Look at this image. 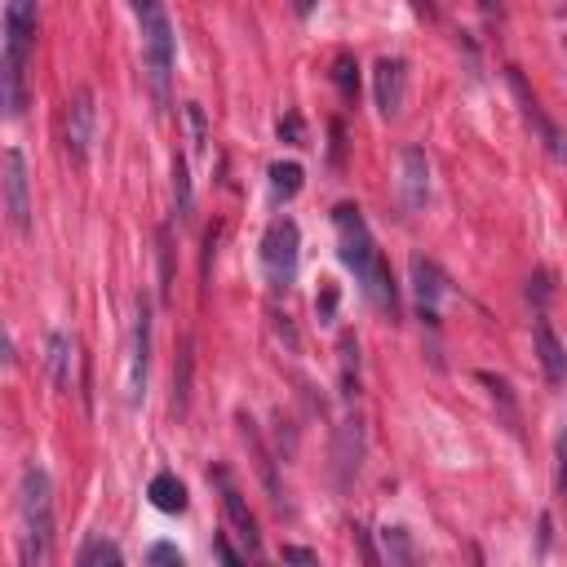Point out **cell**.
<instances>
[{"label":"cell","instance_id":"1","mask_svg":"<svg viewBox=\"0 0 567 567\" xmlns=\"http://www.w3.org/2000/svg\"><path fill=\"white\" fill-rule=\"evenodd\" d=\"M18 510H23V563L45 567L49 554H54V483L40 466L23 470Z\"/></svg>","mask_w":567,"mask_h":567},{"label":"cell","instance_id":"2","mask_svg":"<svg viewBox=\"0 0 567 567\" xmlns=\"http://www.w3.org/2000/svg\"><path fill=\"white\" fill-rule=\"evenodd\" d=\"M36 27H40L36 0H5V111L9 116H23L27 107L23 76L36 45Z\"/></svg>","mask_w":567,"mask_h":567},{"label":"cell","instance_id":"3","mask_svg":"<svg viewBox=\"0 0 567 567\" xmlns=\"http://www.w3.org/2000/svg\"><path fill=\"white\" fill-rule=\"evenodd\" d=\"M142 27V54H147V76L156 85V98L169 102V76H173V23L164 0H129Z\"/></svg>","mask_w":567,"mask_h":567},{"label":"cell","instance_id":"4","mask_svg":"<svg viewBox=\"0 0 567 567\" xmlns=\"http://www.w3.org/2000/svg\"><path fill=\"white\" fill-rule=\"evenodd\" d=\"M333 231H337V253H342V262L355 271V280L364 284L368 275H373L381 253H377L373 235H368V222H364V213H359V204H337L333 209Z\"/></svg>","mask_w":567,"mask_h":567},{"label":"cell","instance_id":"5","mask_svg":"<svg viewBox=\"0 0 567 567\" xmlns=\"http://www.w3.org/2000/svg\"><path fill=\"white\" fill-rule=\"evenodd\" d=\"M297 257H302V231L293 218H275L262 235V271L271 288H288L297 280Z\"/></svg>","mask_w":567,"mask_h":567},{"label":"cell","instance_id":"6","mask_svg":"<svg viewBox=\"0 0 567 567\" xmlns=\"http://www.w3.org/2000/svg\"><path fill=\"white\" fill-rule=\"evenodd\" d=\"M94 129H98V98L89 85H80L67 98V116H63V138H67V156L85 164L94 151Z\"/></svg>","mask_w":567,"mask_h":567},{"label":"cell","instance_id":"7","mask_svg":"<svg viewBox=\"0 0 567 567\" xmlns=\"http://www.w3.org/2000/svg\"><path fill=\"white\" fill-rule=\"evenodd\" d=\"M5 213L18 235L32 231V187H27V160L18 147L5 151Z\"/></svg>","mask_w":567,"mask_h":567},{"label":"cell","instance_id":"8","mask_svg":"<svg viewBox=\"0 0 567 567\" xmlns=\"http://www.w3.org/2000/svg\"><path fill=\"white\" fill-rule=\"evenodd\" d=\"M359 461H364V421L359 412H346L337 421V435H333V479L337 488H350L359 474Z\"/></svg>","mask_w":567,"mask_h":567},{"label":"cell","instance_id":"9","mask_svg":"<svg viewBox=\"0 0 567 567\" xmlns=\"http://www.w3.org/2000/svg\"><path fill=\"white\" fill-rule=\"evenodd\" d=\"M399 200H404V213H421L430 200V160L421 147L399 151Z\"/></svg>","mask_w":567,"mask_h":567},{"label":"cell","instance_id":"10","mask_svg":"<svg viewBox=\"0 0 567 567\" xmlns=\"http://www.w3.org/2000/svg\"><path fill=\"white\" fill-rule=\"evenodd\" d=\"M408 271H412V293H417V311H421V324H430L435 328L439 324V302H443V293H448V280H443V271L430 257H412L408 262Z\"/></svg>","mask_w":567,"mask_h":567},{"label":"cell","instance_id":"11","mask_svg":"<svg viewBox=\"0 0 567 567\" xmlns=\"http://www.w3.org/2000/svg\"><path fill=\"white\" fill-rule=\"evenodd\" d=\"M373 98L386 120H395L399 111H404V98H408V63L404 58H381L373 67Z\"/></svg>","mask_w":567,"mask_h":567},{"label":"cell","instance_id":"12","mask_svg":"<svg viewBox=\"0 0 567 567\" xmlns=\"http://www.w3.org/2000/svg\"><path fill=\"white\" fill-rule=\"evenodd\" d=\"M147 364H151V306L138 302V324H133V350H129V399L142 404L147 395Z\"/></svg>","mask_w":567,"mask_h":567},{"label":"cell","instance_id":"13","mask_svg":"<svg viewBox=\"0 0 567 567\" xmlns=\"http://www.w3.org/2000/svg\"><path fill=\"white\" fill-rule=\"evenodd\" d=\"M510 85H514V94H519V107H523V116H528V125L541 133V142H545V151H550L559 164H567V138H563V129L554 125L550 116H545L541 107H536V98L528 94V85H523V76L519 71H510Z\"/></svg>","mask_w":567,"mask_h":567},{"label":"cell","instance_id":"14","mask_svg":"<svg viewBox=\"0 0 567 567\" xmlns=\"http://www.w3.org/2000/svg\"><path fill=\"white\" fill-rule=\"evenodd\" d=\"M213 479L222 483V510H226V519H231V528H235V536L244 541V550L249 554H262V536H257V519H253V510L244 505V497H240V488H231V479L218 470Z\"/></svg>","mask_w":567,"mask_h":567},{"label":"cell","instance_id":"15","mask_svg":"<svg viewBox=\"0 0 567 567\" xmlns=\"http://www.w3.org/2000/svg\"><path fill=\"white\" fill-rule=\"evenodd\" d=\"M532 346H536V359H541L545 377H550L554 386H563L567 381V346L559 342V333L550 328V319L545 315L532 324Z\"/></svg>","mask_w":567,"mask_h":567},{"label":"cell","instance_id":"16","mask_svg":"<svg viewBox=\"0 0 567 567\" xmlns=\"http://www.w3.org/2000/svg\"><path fill=\"white\" fill-rule=\"evenodd\" d=\"M147 497L164 514H182V510H187V488H182V479H178V474H169V470H160L156 479H151Z\"/></svg>","mask_w":567,"mask_h":567},{"label":"cell","instance_id":"17","mask_svg":"<svg viewBox=\"0 0 567 567\" xmlns=\"http://www.w3.org/2000/svg\"><path fill=\"white\" fill-rule=\"evenodd\" d=\"M191 373H195V342L187 337L178 350V368H173V412L178 417H187L191 408Z\"/></svg>","mask_w":567,"mask_h":567},{"label":"cell","instance_id":"18","mask_svg":"<svg viewBox=\"0 0 567 567\" xmlns=\"http://www.w3.org/2000/svg\"><path fill=\"white\" fill-rule=\"evenodd\" d=\"M240 426H244V439H249V448H253V461H257V470H262V483H266V492H271V501L284 505L280 479H275V457L266 452V443H262V435H257V426H253L249 417H240Z\"/></svg>","mask_w":567,"mask_h":567},{"label":"cell","instance_id":"19","mask_svg":"<svg viewBox=\"0 0 567 567\" xmlns=\"http://www.w3.org/2000/svg\"><path fill=\"white\" fill-rule=\"evenodd\" d=\"M337 364H342V399H355L359 395V342H355V333L337 337Z\"/></svg>","mask_w":567,"mask_h":567},{"label":"cell","instance_id":"20","mask_svg":"<svg viewBox=\"0 0 567 567\" xmlns=\"http://www.w3.org/2000/svg\"><path fill=\"white\" fill-rule=\"evenodd\" d=\"M302 182H306V173H302V164L297 160H275L271 164V195L280 204H288L297 191H302Z\"/></svg>","mask_w":567,"mask_h":567},{"label":"cell","instance_id":"21","mask_svg":"<svg viewBox=\"0 0 567 567\" xmlns=\"http://www.w3.org/2000/svg\"><path fill=\"white\" fill-rule=\"evenodd\" d=\"M71 337L67 333H54L49 337V373H54V386L58 390H71Z\"/></svg>","mask_w":567,"mask_h":567},{"label":"cell","instance_id":"22","mask_svg":"<svg viewBox=\"0 0 567 567\" xmlns=\"http://www.w3.org/2000/svg\"><path fill=\"white\" fill-rule=\"evenodd\" d=\"M80 567H120L125 563V554H120V545H111V541H102V536H94V541L80 550Z\"/></svg>","mask_w":567,"mask_h":567},{"label":"cell","instance_id":"23","mask_svg":"<svg viewBox=\"0 0 567 567\" xmlns=\"http://www.w3.org/2000/svg\"><path fill=\"white\" fill-rule=\"evenodd\" d=\"M333 85L342 89L346 102L359 98V63H355V54H337V63H333Z\"/></svg>","mask_w":567,"mask_h":567},{"label":"cell","instance_id":"24","mask_svg":"<svg viewBox=\"0 0 567 567\" xmlns=\"http://www.w3.org/2000/svg\"><path fill=\"white\" fill-rule=\"evenodd\" d=\"M173 200H178V218L182 222H191V169H187V160H173Z\"/></svg>","mask_w":567,"mask_h":567},{"label":"cell","instance_id":"25","mask_svg":"<svg viewBox=\"0 0 567 567\" xmlns=\"http://www.w3.org/2000/svg\"><path fill=\"white\" fill-rule=\"evenodd\" d=\"M173 293V226H160V297Z\"/></svg>","mask_w":567,"mask_h":567},{"label":"cell","instance_id":"26","mask_svg":"<svg viewBox=\"0 0 567 567\" xmlns=\"http://www.w3.org/2000/svg\"><path fill=\"white\" fill-rule=\"evenodd\" d=\"M182 116H187V125H191V147H195V151H204V142H209L204 107H200V102H187V107H182Z\"/></svg>","mask_w":567,"mask_h":567},{"label":"cell","instance_id":"27","mask_svg":"<svg viewBox=\"0 0 567 567\" xmlns=\"http://www.w3.org/2000/svg\"><path fill=\"white\" fill-rule=\"evenodd\" d=\"M381 541H386V554H390V559H399V563H408V559H412L408 532H399V528H386V532H381Z\"/></svg>","mask_w":567,"mask_h":567},{"label":"cell","instance_id":"28","mask_svg":"<svg viewBox=\"0 0 567 567\" xmlns=\"http://www.w3.org/2000/svg\"><path fill=\"white\" fill-rule=\"evenodd\" d=\"M280 142H288V147H306V125L297 111H288V116L280 120Z\"/></svg>","mask_w":567,"mask_h":567},{"label":"cell","instance_id":"29","mask_svg":"<svg viewBox=\"0 0 567 567\" xmlns=\"http://www.w3.org/2000/svg\"><path fill=\"white\" fill-rule=\"evenodd\" d=\"M147 559L151 563H182V554H178V545H151Z\"/></svg>","mask_w":567,"mask_h":567},{"label":"cell","instance_id":"30","mask_svg":"<svg viewBox=\"0 0 567 567\" xmlns=\"http://www.w3.org/2000/svg\"><path fill=\"white\" fill-rule=\"evenodd\" d=\"M333 311H337V288L328 284V288H324V302H319V319L328 324V319H333Z\"/></svg>","mask_w":567,"mask_h":567},{"label":"cell","instance_id":"31","mask_svg":"<svg viewBox=\"0 0 567 567\" xmlns=\"http://www.w3.org/2000/svg\"><path fill=\"white\" fill-rule=\"evenodd\" d=\"M479 9H483V18H488V23H501V18H505L501 0H479Z\"/></svg>","mask_w":567,"mask_h":567},{"label":"cell","instance_id":"32","mask_svg":"<svg viewBox=\"0 0 567 567\" xmlns=\"http://www.w3.org/2000/svg\"><path fill=\"white\" fill-rule=\"evenodd\" d=\"M284 559H288V563H315V554L302 550V545H284Z\"/></svg>","mask_w":567,"mask_h":567},{"label":"cell","instance_id":"33","mask_svg":"<svg viewBox=\"0 0 567 567\" xmlns=\"http://www.w3.org/2000/svg\"><path fill=\"white\" fill-rule=\"evenodd\" d=\"M333 164H342V125H333Z\"/></svg>","mask_w":567,"mask_h":567},{"label":"cell","instance_id":"34","mask_svg":"<svg viewBox=\"0 0 567 567\" xmlns=\"http://www.w3.org/2000/svg\"><path fill=\"white\" fill-rule=\"evenodd\" d=\"M218 554H222L226 563H240V554H235V550H231V545H226V541H218Z\"/></svg>","mask_w":567,"mask_h":567},{"label":"cell","instance_id":"35","mask_svg":"<svg viewBox=\"0 0 567 567\" xmlns=\"http://www.w3.org/2000/svg\"><path fill=\"white\" fill-rule=\"evenodd\" d=\"M293 5H297V14H311V9H315V0H293Z\"/></svg>","mask_w":567,"mask_h":567},{"label":"cell","instance_id":"36","mask_svg":"<svg viewBox=\"0 0 567 567\" xmlns=\"http://www.w3.org/2000/svg\"><path fill=\"white\" fill-rule=\"evenodd\" d=\"M563 501H567V439H563Z\"/></svg>","mask_w":567,"mask_h":567},{"label":"cell","instance_id":"37","mask_svg":"<svg viewBox=\"0 0 567 567\" xmlns=\"http://www.w3.org/2000/svg\"><path fill=\"white\" fill-rule=\"evenodd\" d=\"M563 49H567V40H563Z\"/></svg>","mask_w":567,"mask_h":567}]
</instances>
